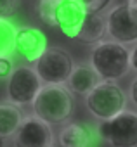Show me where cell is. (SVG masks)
<instances>
[{"instance_id":"obj_11","label":"cell","mask_w":137,"mask_h":147,"mask_svg":"<svg viewBox=\"0 0 137 147\" xmlns=\"http://www.w3.org/2000/svg\"><path fill=\"white\" fill-rule=\"evenodd\" d=\"M59 145L61 147H94L96 133L87 125L70 123L59 133Z\"/></svg>"},{"instance_id":"obj_3","label":"cell","mask_w":137,"mask_h":147,"mask_svg":"<svg viewBox=\"0 0 137 147\" xmlns=\"http://www.w3.org/2000/svg\"><path fill=\"white\" fill-rule=\"evenodd\" d=\"M97 135L113 147L137 145V114L134 111H120L118 114L102 119L97 126Z\"/></svg>"},{"instance_id":"obj_18","label":"cell","mask_w":137,"mask_h":147,"mask_svg":"<svg viewBox=\"0 0 137 147\" xmlns=\"http://www.w3.org/2000/svg\"><path fill=\"white\" fill-rule=\"evenodd\" d=\"M11 73H12V61L9 57H0V80L9 78Z\"/></svg>"},{"instance_id":"obj_19","label":"cell","mask_w":137,"mask_h":147,"mask_svg":"<svg viewBox=\"0 0 137 147\" xmlns=\"http://www.w3.org/2000/svg\"><path fill=\"white\" fill-rule=\"evenodd\" d=\"M12 11V0H0V18H5Z\"/></svg>"},{"instance_id":"obj_16","label":"cell","mask_w":137,"mask_h":147,"mask_svg":"<svg viewBox=\"0 0 137 147\" xmlns=\"http://www.w3.org/2000/svg\"><path fill=\"white\" fill-rule=\"evenodd\" d=\"M57 0H40L38 4V16L47 26H54V11Z\"/></svg>"},{"instance_id":"obj_10","label":"cell","mask_w":137,"mask_h":147,"mask_svg":"<svg viewBox=\"0 0 137 147\" xmlns=\"http://www.w3.org/2000/svg\"><path fill=\"white\" fill-rule=\"evenodd\" d=\"M16 131H18L16 147H49L52 140L49 125L38 119L37 116L21 121Z\"/></svg>"},{"instance_id":"obj_7","label":"cell","mask_w":137,"mask_h":147,"mask_svg":"<svg viewBox=\"0 0 137 147\" xmlns=\"http://www.w3.org/2000/svg\"><path fill=\"white\" fill-rule=\"evenodd\" d=\"M40 78L31 67H18L9 75L7 95L12 104H30L33 102L37 92L40 90Z\"/></svg>"},{"instance_id":"obj_6","label":"cell","mask_w":137,"mask_h":147,"mask_svg":"<svg viewBox=\"0 0 137 147\" xmlns=\"http://www.w3.org/2000/svg\"><path fill=\"white\" fill-rule=\"evenodd\" d=\"M106 33L118 43H132L137 40V0H127L109 12Z\"/></svg>"},{"instance_id":"obj_15","label":"cell","mask_w":137,"mask_h":147,"mask_svg":"<svg viewBox=\"0 0 137 147\" xmlns=\"http://www.w3.org/2000/svg\"><path fill=\"white\" fill-rule=\"evenodd\" d=\"M16 28L5 18H0V57H7L14 47Z\"/></svg>"},{"instance_id":"obj_14","label":"cell","mask_w":137,"mask_h":147,"mask_svg":"<svg viewBox=\"0 0 137 147\" xmlns=\"http://www.w3.org/2000/svg\"><path fill=\"white\" fill-rule=\"evenodd\" d=\"M21 121V111L14 104H0V137L12 135Z\"/></svg>"},{"instance_id":"obj_2","label":"cell","mask_w":137,"mask_h":147,"mask_svg":"<svg viewBox=\"0 0 137 147\" xmlns=\"http://www.w3.org/2000/svg\"><path fill=\"white\" fill-rule=\"evenodd\" d=\"M92 69L102 80H118L130 69V50L118 42H101L90 54Z\"/></svg>"},{"instance_id":"obj_1","label":"cell","mask_w":137,"mask_h":147,"mask_svg":"<svg viewBox=\"0 0 137 147\" xmlns=\"http://www.w3.org/2000/svg\"><path fill=\"white\" fill-rule=\"evenodd\" d=\"M75 107L70 90L62 85H45L40 87L33 99L35 116L47 125H57L71 116Z\"/></svg>"},{"instance_id":"obj_12","label":"cell","mask_w":137,"mask_h":147,"mask_svg":"<svg viewBox=\"0 0 137 147\" xmlns=\"http://www.w3.org/2000/svg\"><path fill=\"white\" fill-rule=\"evenodd\" d=\"M101 82L99 75L92 69V66H78L71 69L70 76H68L66 83L75 94H89L97 83Z\"/></svg>"},{"instance_id":"obj_17","label":"cell","mask_w":137,"mask_h":147,"mask_svg":"<svg viewBox=\"0 0 137 147\" xmlns=\"http://www.w3.org/2000/svg\"><path fill=\"white\" fill-rule=\"evenodd\" d=\"M75 2L85 12H101L111 4V0H75Z\"/></svg>"},{"instance_id":"obj_5","label":"cell","mask_w":137,"mask_h":147,"mask_svg":"<svg viewBox=\"0 0 137 147\" xmlns=\"http://www.w3.org/2000/svg\"><path fill=\"white\" fill-rule=\"evenodd\" d=\"M73 69V59L62 49H45L35 61V73L47 85H62Z\"/></svg>"},{"instance_id":"obj_20","label":"cell","mask_w":137,"mask_h":147,"mask_svg":"<svg viewBox=\"0 0 137 147\" xmlns=\"http://www.w3.org/2000/svg\"><path fill=\"white\" fill-rule=\"evenodd\" d=\"M0 147H4V138L0 137Z\"/></svg>"},{"instance_id":"obj_4","label":"cell","mask_w":137,"mask_h":147,"mask_svg":"<svg viewBox=\"0 0 137 147\" xmlns=\"http://www.w3.org/2000/svg\"><path fill=\"white\" fill-rule=\"evenodd\" d=\"M125 104H127V97H125L123 90L118 85H115L111 80L99 82L87 94L89 111L101 119H108V118L118 114L120 111L125 109Z\"/></svg>"},{"instance_id":"obj_13","label":"cell","mask_w":137,"mask_h":147,"mask_svg":"<svg viewBox=\"0 0 137 147\" xmlns=\"http://www.w3.org/2000/svg\"><path fill=\"white\" fill-rule=\"evenodd\" d=\"M104 35H106V21L102 19V16H99V12H87L77 38L87 43H96V42H101Z\"/></svg>"},{"instance_id":"obj_8","label":"cell","mask_w":137,"mask_h":147,"mask_svg":"<svg viewBox=\"0 0 137 147\" xmlns=\"http://www.w3.org/2000/svg\"><path fill=\"white\" fill-rule=\"evenodd\" d=\"M45 49H47V36L40 30L31 26L16 30L12 52H16L19 57L26 59L28 62H35Z\"/></svg>"},{"instance_id":"obj_9","label":"cell","mask_w":137,"mask_h":147,"mask_svg":"<svg viewBox=\"0 0 137 147\" xmlns=\"http://www.w3.org/2000/svg\"><path fill=\"white\" fill-rule=\"evenodd\" d=\"M85 14L87 12L75 0H57L54 11V26H57L68 38H77Z\"/></svg>"}]
</instances>
